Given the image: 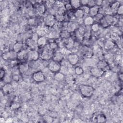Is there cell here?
I'll use <instances>...</instances> for the list:
<instances>
[{"label": "cell", "mask_w": 123, "mask_h": 123, "mask_svg": "<svg viewBox=\"0 0 123 123\" xmlns=\"http://www.w3.org/2000/svg\"><path fill=\"white\" fill-rule=\"evenodd\" d=\"M80 90L82 95L86 97L91 96L94 92L93 87L88 85H82L80 87Z\"/></svg>", "instance_id": "cell-1"}, {"label": "cell", "mask_w": 123, "mask_h": 123, "mask_svg": "<svg viewBox=\"0 0 123 123\" xmlns=\"http://www.w3.org/2000/svg\"><path fill=\"white\" fill-rule=\"evenodd\" d=\"M61 68L60 63L54 61H51L49 64V70L53 73H57L60 71Z\"/></svg>", "instance_id": "cell-2"}, {"label": "cell", "mask_w": 123, "mask_h": 123, "mask_svg": "<svg viewBox=\"0 0 123 123\" xmlns=\"http://www.w3.org/2000/svg\"><path fill=\"white\" fill-rule=\"evenodd\" d=\"M32 78L34 81L37 82H41L45 80V76L41 71H37L32 75Z\"/></svg>", "instance_id": "cell-3"}, {"label": "cell", "mask_w": 123, "mask_h": 123, "mask_svg": "<svg viewBox=\"0 0 123 123\" xmlns=\"http://www.w3.org/2000/svg\"><path fill=\"white\" fill-rule=\"evenodd\" d=\"M55 21V16L51 14L48 15L44 18V21L45 24L47 26L49 27H51L54 25Z\"/></svg>", "instance_id": "cell-4"}, {"label": "cell", "mask_w": 123, "mask_h": 123, "mask_svg": "<svg viewBox=\"0 0 123 123\" xmlns=\"http://www.w3.org/2000/svg\"><path fill=\"white\" fill-rule=\"evenodd\" d=\"M68 61L72 65H74L79 61L78 56L76 54H70L68 56Z\"/></svg>", "instance_id": "cell-5"}, {"label": "cell", "mask_w": 123, "mask_h": 123, "mask_svg": "<svg viewBox=\"0 0 123 123\" xmlns=\"http://www.w3.org/2000/svg\"><path fill=\"white\" fill-rule=\"evenodd\" d=\"M39 57L38 52L36 50H30L28 53V58L31 61H37Z\"/></svg>", "instance_id": "cell-6"}, {"label": "cell", "mask_w": 123, "mask_h": 123, "mask_svg": "<svg viewBox=\"0 0 123 123\" xmlns=\"http://www.w3.org/2000/svg\"><path fill=\"white\" fill-rule=\"evenodd\" d=\"M103 73L104 71L98 67H94L90 70L91 74L94 77H100L103 74Z\"/></svg>", "instance_id": "cell-7"}, {"label": "cell", "mask_w": 123, "mask_h": 123, "mask_svg": "<svg viewBox=\"0 0 123 123\" xmlns=\"http://www.w3.org/2000/svg\"><path fill=\"white\" fill-rule=\"evenodd\" d=\"M40 57L41 59L45 61H47L50 59L52 57V55L49 50L44 49L42 52L41 54L40 55Z\"/></svg>", "instance_id": "cell-8"}, {"label": "cell", "mask_w": 123, "mask_h": 123, "mask_svg": "<svg viewBox=\"0 0 123 123\" xmlns=\"http://www.w3.org/2000/svg\"><path fill=\"white\" fill-rule=\"evenodd\" d=\"M63 58V54L62 52L59 51H57L55 52L52 56L53 61L58 62L62 61Z\"/></svg>", "instance_id": "cell-9"}, {"label": "cell", "mask_w": 123, "mask_h": 123, "mask_svg": "<svg viewBox=\"0 0 123 123\" xmlns=\"http://www.w3.org/2000/svg\"><path fill=\"white\" fill-rule=\"evenodd\" d=\"M99 10V7L98 6H96V5H95L91 8H90L89 12L88 13L89 14V16H90L92 17L94 16H95L98 13Z\"/></svg>", "instance_id": "cell-10"}, {"label": "cell", "mask_w": 123, "mask_h": 123, "mask_svg": "<svg viewBox=\"0 0 123 123\" xmlns=\"http://www.w3.org/2000/svg\"><path fill=\"white\" fill-rule=\"evenodd\" d=\"M76 28V25L73 22H70L67 23L66 25V30H67L69 32H72L74 31Z\"/></svg>", "instance_id": "cell-11"}, {"label": "cell", "mask_w": 123, "mask_h": 123, "mask_svg": "<svg viewBox=\"0 0 123 123\" xmlns=\"http://www.w3.org/2000/svg\"><path fill=\"white\" fill-rule=\"evenodd\" d=\"M108 67V65L107 62L104 60L100 61L99 62H98L97 64V67H98L99 69H101L103 71H104L105 69H107Z\"/></svg>", "instance_id": "cell-12"}, {"label": "cell", "mask_w": 123, "mask_h": 123, "mask_svg": "<svg viewBox=\"0 0 123 123\" xmlns=\"http://www.w3.org/2000/svg\"><path fill=\"white\" fill-rule=\"evenodd\" d=\"M28 69H29V65L27 63H25V62L21 64L19 66V72L22 74L25 73L26 72H27Z\"/></svg>", "instance_id": "cell-13"}, {"label": "cell", "mask_w": 123, "mask_h": 123, "mask_svg": "<svg viewBox=\"0 0 123 123\" xmlns=\"http://www.w3.org/2000/svg\"><path fill=\"white\" fill-rule=\"evenodd\" d=\"M16 52H15V51L13 53L12 52H7L3 53L2 56L3 59L8 60L10 59H12L13 57H15L16 56Z\"/></svg>", "instance_id": "cell-14"}, {"label": "cell", "mask_w": 123, "mask_h": 123, "mask_svg": "<svg viewBox=\"0 0 123 123\" xmlns=\"http://www.w3.org/2000/svg\"><path fill=\"white\" fill-rule=\"evenodd\" d=\"M12 89V86L11 84L7 83L6 84L3 85L2 87V91L3 93H8L11 92Z\"/></svg>", "instance_id": "cell-15"}, {"label": "cell", "mask_w": 123, "mask_h": 123, "mask_svg": "<svg viewBox=\"0 0 123 123\" xmlns=\"http://www.w3.org/2000/svg\"><path fill=\"white\" fill-rule=\"evenodd\" d=\"M94 19L93 17L90 16H87L84 20V23L85 25H92L94 24Z\"/></svg>", "instance_id": "cell-16"}, {"label": "cell", "mask_w": 123, "mask_h": 123, "mask_svg": "<svg viewBox=\"0 0 123 123\" xmlns=\"http://www.w3.org/2000/svg\"><path fill=\"white\" fill-rule=\"evenodd\" d=\"M23 48V44L21 42H17L16 43L13 47V51L16 53L20 51Z\"/></svg>", "instance_id": "cell-17"}, {"label": "cell", "mask_w": 123, "mask_h": 123, "mask_svg": "<svg viewBox=\"0 0 123 123\" xmlns=\"http://www.w3.org/2000/svg\"><path fill=\"white\" fill-rule=\"evenodd\" d=\"M47 39L45 37H39L37 41V45L40 47H43L46 44Z\"/></svg>", "instance_id": "cell-18"}, {"label": "cell", "mask_w": 123, "mask_h": 123, "mask_svg": "<svg viewBox=\"0 0 123 123\" xmlns=\"http://www.w3.org/2000/svg\"><path fill=\"white\" fill-rule=\"evenodd\" d=\"M105 19L106 20L107 23L109 25H111L112 23L114 22V18L111 15H108L106 14L105 16H104Z\"/></svg>", "instance_id": "cell-19"}, {"label": "cell", "mask_w": 123, "mask_h": 123, "mask_svg": "<svg viewBox=\"0 0 123 123\" xmlns=\"http://www.w3.org/2000/svg\"><path fill=\"white\" fill-rule=\"evenodd\" d=\"M27 55V52L25 50H21L20 51L17 53V57L19 60L24 59Z\"/></svg>", "instance_id": "cell-20"}, {"label": "cell", "mask_w": 123, "mask_h": 123, "mask_svg": "<svg viewBox=\"0 0 123 123\" xmlns=\"http://www.w3.org/2000/svg\"><path fill=\"white\" fill-rule=\"evenodd\" d=\"M46 11V8L44 4H40L37 8V11L39 14H43Z\"/></svg>", "instance_id": "cell-21"}, {"label": "cell", "mask_w": 123, "mask_h": 123, "mask_svg": "<svg viewBox=\"0 0 123 123\" xmlns=\"http://www.w3.org/2000/svg\"><path fill=\"white\" fill-rule=\"evenodd\" d=\"M120 5V3L118 1H115L112 3L111 6L110 7L112 12H116V11Z\"/></svg>", "instance_id": "cell-22"}, {"label": "cell", "mask_w": 123, "mask_h": 123, "mask_svg": "<svg viewBox=\"0 0 123 123\" xmlns=\"http://www.w3.org/2000/svg\"><path fill=\"white\" fill-rule=\"evenodd\" d=\"M70 4L74 8H78L81 6L80 0H72L70 1Z\"/></svg>", "instance_id": "cell-23"}, {"label": "cell", "mask_w": 123, "mask_h": 123, "mask_svg": "<svg viewBox=\"0 0 123 123\" xmlns=\"http://www.w3.org/2000/svg\"><path fill=\"white\" fill-rule=\"evenodd\" d=\"M84 14L85 13L81 9H77L74 12V16L76 18H82L84 16Z\"/></svg>", "instance_id": "cell-24"}, {"label": "cell", "mask_w": 123, "mask_h": 123, "mask_svg": "<svg viewBox=\"0 0 123 123\" xmlns=\"http://www.w3.org/2000/svg\"><path fill=\"white\" fill-rule=\"evenodd\" d=\"M64 78V75L60 72H57L54 75V79L57 81H62Z\"/></svg>", "instance_id": "cell-25"}, {"label": "cell", "mask_w": 123, "mask_h": 123, "mask_svg": "<svg viewBox=\"0 0 123 123\" xmlns=\"http://www.w3.org/2000/svg\"><path fill=\"white\" fill-rule=\"evenodd\" d=\"M60 35L61 37L66 39L70 37V33L65 29L64 30L62 31L60 34Z\"/></svg>", "instance_id": "cell-26"}, {"label": "cell", "mask_w": 123, "mask_h": 123, "mask_svg": "<svg viewBox=\"0 0 123 123\" xmlns=\"http://www.w3.org/2000/svg\"><path fill=\"white\" fill-rule=\"evenodd\" d=\"M114 43L111 41H110V40H108V41H107L105 44V45H104V47H105V48L106 49H112L113 47H114Z\"/></svg>", "instance_id": "cell-27"}, {"label": "cell", "mask_w": 123, "mask_h": 123, "mask_svg": "<svg viewBox=\"0 0 123 123\" xmlns=\"http://www.w3.org/2000/svg\"><path fill=\"white\" fill-rule=\"evenodd\" d=\"M74 72L76 74L80 75L83 73L84 70L82 67H81L80 66H77L75 68Z\"/></svg>", "instance_id": "cell-28"}, {"label": "cell", "mask_w": 123, "mask_h": 123, "mask_svg": "<svg viewBox=\"0 0 123 123\" xmlns=\"http://www.w3.org/2000/svg\"><path fill=\"white\" fill-rule=\"evenodd\" d=\"M55 20H56L57 21L61 22V21H62L64 19L65 17L63 14L58 13L55 15Z\"/></svg>", "instance_id": "cell-29"}, {"label": "cell", "mask_w": 123, "mask_h": 123, "mask_svg": "<svg viewBox=\"0 0 123 123\" xmlns=\"http://www.w3.org/2000/svg\"><path fill=\"white\" fill-rule=\"evenodd\" d=\"M91 29L94 32H96L97 31H98L99 29V26L98 25V24L95 23V24H93L92 25H91Z\"/></svg>", "instance_id": "cell-30"}, {"label": "cell", "mask_w": 123, "mask_h": 123, "mask_svg": "<svg viewBox=\"0 0 123 123\" xmlns=\"http://www.w3.org/2000/svg\"><path fill=\"white\" fill-rule=\"evenodd\" d=\"M97 122L103 123L106 121V118L103 115H99L97 117Z\"/></svg>", "instance_id": "cell-31"}, {"label": "cell", "mask_w": 123, "mask_h": 123, "mask_svg": "<svg viewBox=\"0 0 123 123\" xmlns=\"http://www.w3.org/2000/svg\"><path fill=\"white\" fill-rule=\"evenodd\" d=\"M100 23V24L101 25L104 27H108V26H109V25H108V24L107 23L106 20L105 19L104 16L99 21Z\"/></svg>", "instance_id": "cell-32"}, {"label": "cell", "mask_w": 123, "mask_h": 123, "mask_svg": "<svg viewBox=\"0 0 123 123\" xmlns=\"http://www.w3.org/2000/svg\"><path fill=\"white\" fill-rule=\"evenodd\" d=\"M118 15H122L123 13V5L122 4L120 5L119 8H118L117 11H116Z\"/></svg>", "instance_id": "cell-33"}, {"label": "cell", "mask_w": 123, "mask_h": 123, "mask_svg": "<svg viewBox=\"0 0 123 123\" xmlns=\"http://www.w3.org/2000/svg\"><path fill=\"white\" fill-rule=\"evenodd\" d=\"M49 48L51 49H55L57 48L58 45L56 43L54 42H52L49 43Z\"/></svg>", "instance_id": "cell-34"}, {"label": "cell", "mask_w": 123, "mask_h": 123, "mask_svg": "<svg viewBox=\"0 0 123 123\" xmlns=\"http://www.w3.org/2000/svg\"><path fill=\"white\" fill-rule=\"evenodd\" d=\"M84 12L85 14H88L89 12V9L90 8L88 7L87 5L86 6H82V9H81Z\"/></svg>", "instance_id": "cell-35"}, {"label": "cell", "mask_w": 123, "mask_h": 123, "mask_svg": "<svg viewBox=\"0 0 123 123\" xmlns=\"http://www.w3.org/2000/svg\"><path fill=\"white\" fill-rule=\"evenodd\" d=\"M95 0H88V3L87 4V6L89 7V8H91L94 6H95Z\"/></svg>", "instance_id": "cell-36"}, {"label": "cell", "mask_w": 123, "mask_h": 123, "mask_svg": "<svg viewBox=\"0 0 123 123\" xmlns=\"http://www.w3.org/2000/svg\"><path fill=\"white\" fill-rule=\"evenodd\" d=\"M38 38V35L36 33H34L32 37V39L36 42H37V41Z\"/></svg>", "instance_id": "cell-37"}, {"label": "cell", "mask_w": 123, "mask_h": 123, "mask_svg": "<svg viewBox=\"0 0 123 123\" xmlns=\"http://www.w3.org/2000/svg\"><path fill=\"white\" fill-rule=\"evenodd\" d=\"M73 44H74L73 41L71 39H70L68 41V43L67 44V47L68 48H71L73 46Z\"/></svg>", "instance_id": "cell-38"}, {"label": "cell", "mask_w": 123, "mask_h": 123, "mask_svg": "<svg viewBox=\"0 0 123 123\" xmlns=\"http://www.w3.org/2000/svg\"><path fill=\"white\" fill-rule=\"evenodd\" d=\"M104 15L101 13H98L96 16V18H97V19L98 21H100L103 17Z\"/></svg>", "instance_id": "cell-39"}, {"label": "cell", "mask_w": 123, "mask_h": 123, "mask_svg": "<svg viewBox=\"0 0 123 123\" xmlns=\"http://www.w3.org/2000/svg\"><path fill=\"white\" fill-rule=\"evenodd\" d=\"M64 7H65V9H66V10H67V11H70V10H72V8H73V7L72 6V5H71L70 3V4H69V3H67V4H66Z\"/></svg>", "instance_id": "cell-40"}, {"label": "cell", "mask_w": 123, "mask_h": 123, "mask_svg": "<svg viewBox=\"0 0 123 123\" xmlns=\"http://www.w3.org/2000/svg\"><path fill=\"white\" fill-rule=\"evenodd\" d=\"M116 44L118 46V47H122V40L120 38V37L118 38L117 40H116Z\"/></svg>", "instance_id": "cell-41"}, {"label": "cell", "mask_w": 123, "mask_h": 123, "mask_svg": "<svg viewBox=\"0 0 123 123\" xmlns=\"http://www.w3.org/2000/svg\"><path fill=\"white\" fill-rule=\"evenodd\" d=\"M5 70L4 69L1 68L0 69V78L2 79L3 78H4V75H5Z\"/></svg>", "instance_id": "cell-42"}, {"label": "cell", "mask_w": 123, "mask_h": 123, "mask_svg": "<svg viewBox=\"0 0 123 123\" xmlns=\"http://www.w3.org/2000/svg\"><path fill=\"white\" fill-rule=\"evenodd\" d=\"M111 37L112 38V39H114V40H117L118 38H119V36L116 34V33H112L111 35Z\"/></svg>", "instance_id": "cell-43"}, {"label": "cell", "mask_w": 123, "mask_h": 123, "mask_svg": "<svg viewBox=\"0 0 123 123\" xmlns=\"http://www.w3.org/2000/svg\"><path fill=\"white\" fill-rule=\"evenodd\" d=\"M103 1L101 0H95V5L96 6H101L102 5Z\"/></svg>", "instance_id": "cell-44"}, {"label": "cell", "mask_w": 123, "mask_h": 123, "mask_svg": "<svg viewBox=\"0 0 123 123\" xmlns=\"http://www.w3.org/2000/svg\"><path fill=\"white\" fill-rule=\"evenodd\" d=\"M19 107V104L18 103H14L12 105V108L13 109H16Z\"/></svg>", "instance_id": "cell-45"}, {"label": "cell", "mask_w": 123, "mask_h": 123, "mask_svg": "<svg viewBox=\"0 0 123 123\" xmlns=\"http://www.w3.org/2000/svg\"><path fill=\"white\" fill-rule=\"evenodd\" d=\"M81 4H82L83 6H86L88 3V0H80Z\"/></svg>", "instance_id": "cell-46"}]
</instances>
